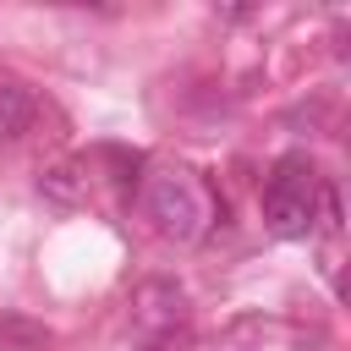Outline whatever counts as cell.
Returning <instances> with one entry per match:
<instances>
[{
  "label": "cell",
  "mask_w": 351,
  "mask_h": 351,
  "mask_svg": "<svg viewBox=\"0 0 351 351\" xmlns=\"http://www.w3.org/2000/svg\"><path fill=\"white\" fill-rule=\"evenodd\" d=\"M313 208H318V170L307 154H280L269 165L263 181V225L280 241H296L313 230Z\"/></svg>",
  "instance_id": "1"
},
{
  "label": "cell",
  "mask_w": 351,
  "mask_h": 351,
  "mask_svg": "<svg viewBox=\"0 0 351 351\" xmlns=\"http://www.w3.org/2000/svg\"><path fill=\"white\" fill-rule=\"evenodd\" d=\"M143 214L165 241H197L208 230V197L186 170H159L143 181Z\"/></svg>",
  "instance_id": "2"
},
{
  "label": "cell",
  "mask_w": 351,
  "mask_h": 351,
  "mask_svg": "<svg viewBox=\"0 0 351 351\" xmlns=\"http://www.w3.org/2000/svg\"><path fill=\"white\" fill-rule=\"evenodd\" d=\"M132 313H137V329H143V351H170L176 346V329L186 318V296H181L176 280H148L137 291Z\"/></svg>",
  "instance_id": "3"
},
{
  "label": "cell",
  "mask_w": 351,
  "mask_h": 351,
  "mask_svg": "<svg viewBox=\"0 0 351 351\" xmlns=\"http://www.w3.org/2000/svg\"><path fill=\"white\" fill-rule=\"evenodd\" d=\"M33 115H38L33 93H27L22 82H0V143H16V137L33 126Z\"/></svg>",
  "instance_id": "4"
},
{
  "label": "cell",
  "mask_w": 351,
  "mask_h": 351,
  "mask_svg": "<svg viewBox=\"0 0 351 351\" xmlns=\"http://www.w3.org/2000/svg\"><path fill=\"white\" fill-rule=\"evenodd\" d=\"M88 165H49L44 176H38V192L44 197H55V203H82V192H88V176H82Z\"/></svg>",
  "instance_id": "5"
},
{
  "label": "cell",
  "mask_w": 351,
  "mask_h": 351,
  "mask_svg": "<svg viewBox=\"0 0 351 351\" xmlns=\"http://www.w3.org/2000/svg\"><path fill=\"white\" fill-rule=\"evenodd\" d=\"M0 335H11V340H16V346H27V351L49 340V335H44V324H27V318H0Z\"/></svg>",
  "instance_id": "6"
}]
</instances>
